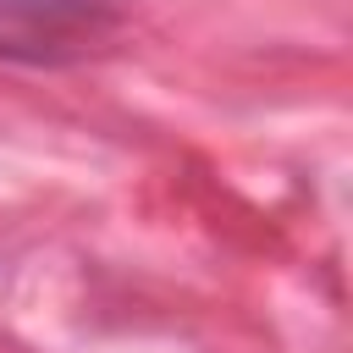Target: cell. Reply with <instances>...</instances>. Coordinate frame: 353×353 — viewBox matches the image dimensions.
<instances>
[{
  "label": "cell",
  "mask_w": 353,
  "mask_h": 353,
  "mask_svg": "<svg viewBox=\"0 0 353 353\" xmlns=\"http://www.w3.org/2000/svg\"><path fill=\"white\" fill-rule=\"evenodd\" d=\"M121 17L110 0H0V61L77 66L110 50Z\"/></svg>",
  "instance_id": "6da1fadb"
}]
</instances>
